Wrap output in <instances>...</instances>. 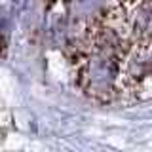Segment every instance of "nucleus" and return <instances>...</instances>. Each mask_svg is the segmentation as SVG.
I'll list each match as a JSON object with an SVG mask.
<instances>
[{"label": "nucleus", "instance_id": "f257e3e1", "mask_svg": "<svg viewBox=\"0 0 152 152\" xmlns=\"http://www.w3.org/2000/svg\"><path fill=\"white\" fill-rule=\"evenodd\" d=\"M0 55H2V40H0Z\"/></svg>", "mask_w": 152, "mask_h": 152}]
</instances>
